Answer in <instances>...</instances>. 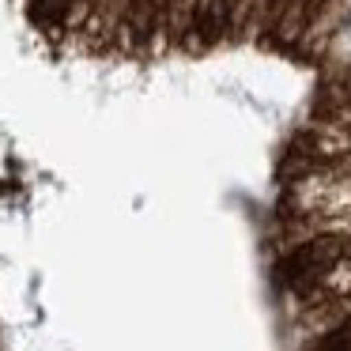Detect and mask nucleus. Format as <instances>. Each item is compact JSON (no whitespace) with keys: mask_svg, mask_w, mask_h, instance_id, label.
<instances>
[{"mask_svg":"<svg viewBox=\"0 0 351 351\" xmlns=\"http://www.w3.org/2000/svg\"><path fill=\"white\" fill-rule=\"evenodd\" d=\"M348 257H351V238L343 234V230L321 227V234L306 238V242L291 245V250H283L280 257H276V283L298 298V295H306L328 268L348 261Z\"/></svg>","mask_w":351,"mask_h":351,"instance_id":"obj_1","label":"nucleus"},{"mask_svg":"<svg viewBox=\"0 0 351 351\" xmlns=\"http://www.w3.org/2000/svg\"><path fill=\"white\" fill-rule=\"evenodd\" d=\"M348 19H351V0H321L317 8H313V16L306 19V31H302V38H298V49L310 53V57H325L332 34L340 31Z\"/></svg>","mask_w":351,"mask_h":351,"instance_id":"obj_2","label":"nucleus"},{"mask_svg":"<svg viewBox=\"0 0 351 351\" xmlns=\"http://www.w3.org/2000/svg\"><path fill=\"white\" fill-rule=\"evenodd\" d=\"M321 61L328 64V72H332V76H343V72L351 69V19L332 34V42H328V49H325V57H321Z\"/></svg>","mask_w":351,"mask_h":351,"instance_id":"obj_3","label":"nucleus"},{"mask_svg":"<svg viewBox=\"0 0 351 351\" xmlns=\"http://www.w3.org/2000/svg\"><path fill=\"white\" fill-rule=\"evenodd\" d=\"M200 4H204V0H178V8H182V16H185V19H189L193 12L200 8Z\"/></svg>","mask_w":351,"mask_h":351,"instance_id":"obj_4","label":"nucleus"},{"mask_svg":"<svg viewBox=\"0 0 351 351\" xmlns=\"http://www.w3.org/2000/svg\"><path fill=\"white\" fill-rule=\"evenodd\" d=\"M155 4H167V0H155Z\"/></svg>","mask_w":351,"mask_h":351,"instance_id":"obj_5","label":"nucleus"}]
</instances>
